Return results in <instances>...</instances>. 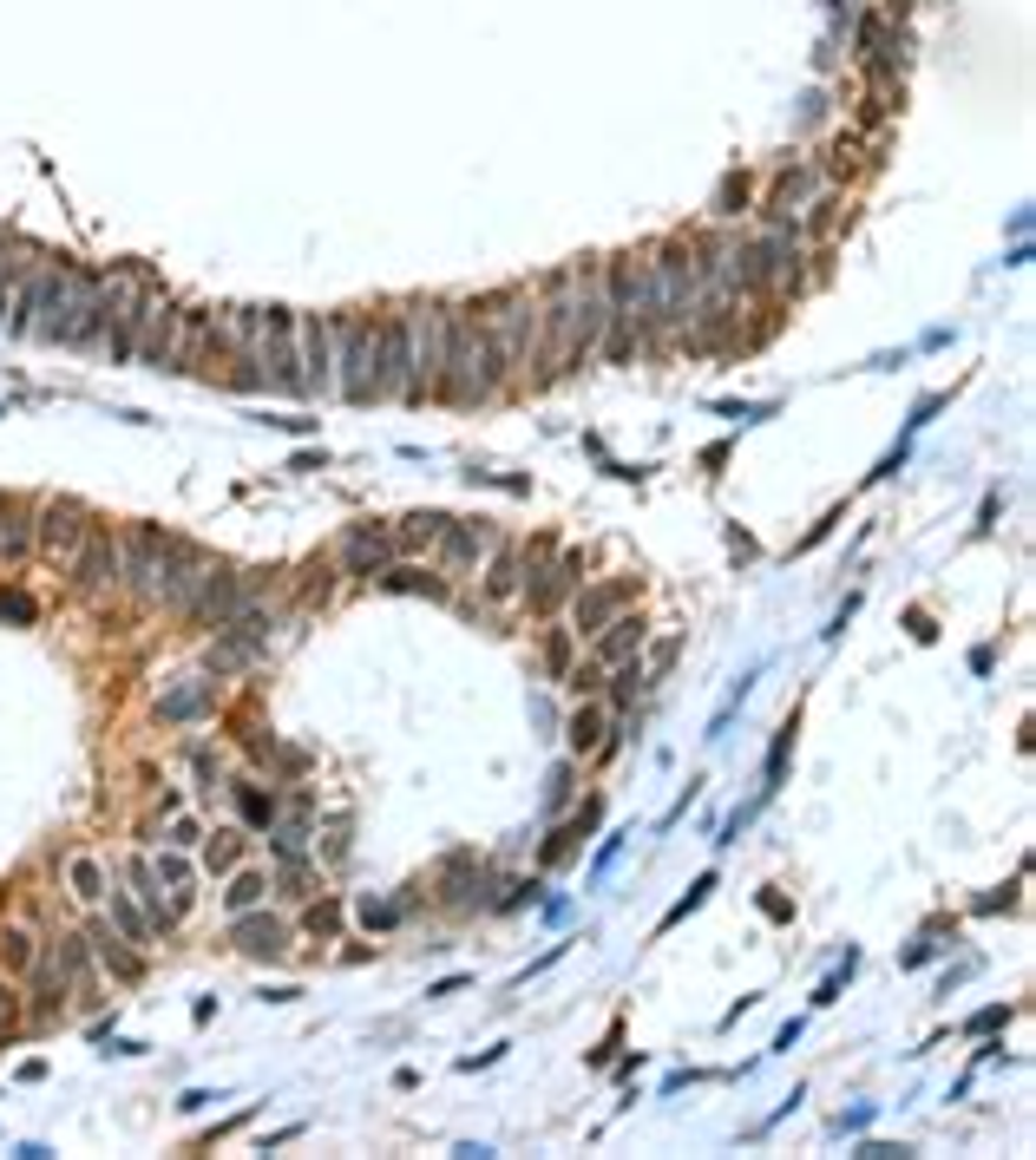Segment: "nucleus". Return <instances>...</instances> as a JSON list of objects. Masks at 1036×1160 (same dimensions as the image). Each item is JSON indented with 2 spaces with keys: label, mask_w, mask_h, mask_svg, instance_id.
Instances as JSON below:
<instances>
[{
  "label": "nucleus",
  "mask_w": 1036,
  "mask_h": 1160,
  "mask_svg": "<svg viewBox=\"0 0 1036 1160\" xmlns=\"http://www.w3.org/2000/svg\"><path fill=\"white\" fill-rule=\"evenodd\" d=\"M33 957H40V951H33V938L20 932V924H0V971H7V977H27Z\"/></svg>",
  "instance_id": "obj_25"
},
{
  "label": "nucleus",
  "mask_w": 1036,
  "mask_h": 1160,
  "mask_svg": "<svg viewBox=\"0 0 1036 1160\" xmlns=\"http://www.w3.org/2000/svg\"><path fill=\"white\" fill-rule=\"evenodd\" d=\"M407 328H413V380H420V400H427L440 380V361H446V308L440 302L407 308Z\"/></svg>",
  "instance_id": "obj_7"
},
{
  "label": "nucleus",
  "mask_w": 1036,
  "mask_h": 1160,
  "mask_svg": "<svg viewBox=\"0 0 1036 1160\" xmlns=\"http://www.w3.org/2000/svg\"><path fill=\"white\" fill-rule=\"evenodd\" d=\"M151 872H158V885H165V892H171V911L184 918V911H190V866H184L177 853H165V859H158V866H151Z\"/></svg>",
  "instance_id": "obj_27"
},
{
  "label": "nucleus",
  "mask_w": 1036,
  "mask_h": 1160,
  "mask_svg": "<svg viewBox=\"0 0 1036 1160\" xmlns=\"http://www.w3.org/2000/svg\"><path fill=\"white\" fill-rule=\"evenodd\" d=\"M262 899H270V878H262V872H237V878H230V892H223L230 911H250V905H262Z\"/></svg>",
  "instance_id": "obj_32"
},
{
  "label": "nucleus",
  "mask_w": 1036,
  "mask_h": 1160,
  "mask_svg": "<svg viewBox=\"0 0 1036 1160\" xmlns=\"http://www.w3.org/2000/svg\"><path fill=\"white\" fill-rule=\"evenodd\" d=\"M519 591H525V551L519 545H498L492 551V570L479 577V597L486 603H512Z\"/></svg>",
  "instance_id": "obj_19"
},
{
  "label": "nucleus",
  "mask_w": 1036,
  "mask_h": 1160,
  "mask_svg": "<svg viewBox=\"0 0 1036 1160\" xmlns=\"http://www.w3.org/2000/svg\"><path fill=\"white\" fill-rule=\"evenodd\" d=\"M630 597H636V577H610V584L571 591V636H597L617 610H630Z\"/></svg>",
  "instance_id": "obj_10"
},
{
  "label": "nucleus",
  "mask_w": 1036,
  "mask_h": 1160,
  "mask_svg": "<svg viewBox=\"0 0 1036 1160\" xmlns=\"http://www.w3.org/2000/svg\"><path fill=\"white\" fill-rule=\"evenodd\" d=\"M434 400H453V407L492 400L486 380H479V302L446 308V361H440V380H434Z\"/></svg>",
  "instance_id": "obj_2"
},
{
  "label": "nucleus",
  "mask_w": 1036,
  "mask_h": 1160,
  "mask_svg": "<svg viewBox=\"0 0 1036 1160\" xmlns=\"http://www.w3.org/2000/svg\"><path fill=\"white\" fill-rule=\"evenodd\" d=\"M237 859H243V833H237V826H217V833L204 839V866H210V872H230Z\"/></svg>",
  "instance_id": "obj_28"
},
{
  "label": "nucleus",
  "mask_w": 1036,
  "mask_h": 1160,
  "mask_svg": "<svg viewBox=\"0 0 1036 1160\" xmlns=\"http://www.w3.org/2000/svg\"><path fill=\"white\" fill-rule=\"evenodd\" d=\"M210 709H217V682H184V688H171L158 702V721H198Z\"/></svg>",
  "instance_id": "obj_22"
},
{
  "label": "nucleus",
  "mask_w": 1036,
  "mask_h": 1160,
  "mask_svg": "<svg viewBox=\"0 0 1036 1160\" xmlns=\"http://www.w3.org/2000/svg\"><path fill=\"white\" fill-rule=\"evenodd\" d=\"M295 347H302V387L309 394H335V322L295 315Z\"/></svg>",
  "instance_id": "obj_9"
},
{
  "label": "nucleus",
  "mask_w": 1036,
  "mask_h": 1160,
  "mask_svg": "<svg viewBox=\"0 0 1036 1160\" xmlns=\"http://www.w3.org/2000/svg\"><path fill=\"white\" fill-rule=\"evenodd\" d=\"M237 806H243V820H256V826L276 820V794H262V787H237Z\"/></svg>",
  "instance_id": "obj_34"
},
{
  "label": "nucleus",
  "mask_w": 1036,
  "mask_h": 1160,
  "mask_svg": "<svg viewBox=\"0 0 1036 1160\" xmlns=\"http://www.w3.org/2000/svg\"><path fill=\"white\" fill-rule=\"evenodd\" d=\"M820 190H827V171H820V165H808V158H800V165H781V171H775V184H767L761 223H794L800 210H808V204L820 198Z\"/></svg>",
  "instance_id": "obj_6"
},
{
  "label": "nucleus",
  "mask_w": 1036,
  "mask_h": 1160,
  "mask_svg": "<svg viewBox=\"0 0 1036 1160\" xmlns=\"http://www.w3.org/2000/svg\"><path fill=\"white\" fill-rule=\"evenodd\" d=\"M374 380H380V315H341L335 322V394L349 407H368Z\"/></svg>",
  "instance_id": "obj_3"
},
{
  "label": "nucleus",
  "mask_w": 1036,
  "mask_h": 1160,
  "mask_svg": "<svg viewBox=\"0 0 1036 1160\" xmlns=\"http://www.w3.org/2000/svg\"><path fill=\"white\" fill-rule=\"evenodd\" d=\"M735 204H748V177H728V184L715 190V217H721V223H728V217H742Z\"/></svg>",
  "instance_id": "obj_37"
},
{
  "label": "nucleus",
  "mask_w": 1036,
  "mask_h": 1160,
  "mask_svg": "<svg viewBox=\"0 0 1036 1160\" xmlns=\"http://www.w3.org/2000/svg\"><path fill=\"white\" fill-rule=\"evenodd\" d=\"M1004 1017H1010V1010H978V1017H971V1036H984V1029H997V1023H1004Z\"/></svg>",
  "instance_id": "obj_44"
},
{
  "label": "nucleus",
  "mask_w": 1036,
  "mask_h": 1160,
  "mask_svg": "<svg viewBox=\"0 0 1036 1160\" xmlns=\"http://www.w3.org/2000/svg\"><path fill=\"white\" fill-rule=\"evenodd\" d=\"M388 564H394V538L380 525H355L349 538H341V564H335L341 577H380Z\"/></svg>",
  "instance_id": "obj_12"
},
{
  "label": "nucleus",
  "mask_w": 1036,
  "mask_h": 1160,
  "mask_svg": "<svg viewBox=\"0 0 1036 1160\" xmlns=\"http://www.w3.org/2000/svg\"><path fill=\"white\" fill-rule=\"evenodd\" d=\"M578 584H584V558H578V551H564L551 570H531V577H525V597H531V610H539V616H551V610H558L571 591H578Z\"/></svg>",
  "instance_id": "obj_14"
},
{
  "label": "nucleus",
  "mask_w": 1036,
  "mask_h": 1160,
  "mask_svg": "<svg viewBox=\"0 0 1036 1160\" xmlns=\"http://www.w3.org/2000/svg\"><path fill=\"white\" fill-rule=\"evenodd\" d=\"M498 538H492V525L479 518V525H459V518H446V531L434 538V551H440V564L446 570H466V564H479V551H492Z\"/></svg>",
  "instance_id": "obj_16"
},
{
  "label": "nucleus",
  "mask_w": 1036,
  "mask_h": 1160,
  "mask_svg": "<svg viewBox=\"0 0 1036 1160\" xmlns=\"http://www.w3.org/2000/svg\"><path fill=\"white\" fill-rule=\"evenodd\" d=\"M112 918H119V932H125L132 944H151V918H145V905H138V899L112 892Z\"/></svg>",
  "instance_id": "obj_30"
},
{
  "label": "nucleus",
  "mask_w": 1036,
  "mask_h": 1160,
  "mask_svg": "<svg viewBox=\"0 0 1036 1160\" xmlns=\"http://www.w3.org/2000/svg\"><path fill=\"white\" fill-rule=\"evenodd\" d=\"M86 944H92V957H99V963H105V971L119 977V984H138V977H145V957L132 951V938H119V932H112V924H92V932H86Z\"/></svg>",
  "instance_id": "obj_18"
},
{
  "label": "nucleus",
  "mask_w": 1036,
  "mask_h": 1160,
  "mask_svg": "<svg viewBox=\"0 0 1036 1160\" xmlns=\"http://www.w3.org/2000/svg\"><path fill=\"white\" fill-rule=\"evenodd\" d=\"M440 531H446V512H407L388 538H394V551H427Z\"/></svg>",
  "instance_id": "obj_23"
},
{
  "label": "nucleus",
  "mask_w": 1036,
  "mask_h": 1160,
  "mask_svg": "<svg viewBox=\"0 0 1036 1160\" xmlns=\"http://www.w3.org/2000/svg\"><path fill=\"white\" fill-rule=\"evenodd\" d=\"M335 577H341L335 564H316V570H309V584H302V597H309V603H328V597H335Z\"/></svg>",
  "instance_id": "obj_39"
},
{
  "label": "nucleus",
  "mask_w": 1036,
  "mask_h": 1160,
  "mask_svg": "<svg viewBox=\"0 0 1036 1160\" xmlns=\"http://www.w3.org/2000/svg\"><path fill=\"white\" fill-rule=\"evenodd\" d=\"M250 597H256V591L243 584V577H230V570H217V564H210V577H204V591H198V603H190V610H198L204 624H217V630H223V624H237V610H243Z\"/></svg>",
  "instance_id": "obj_15"
},
{
  "label": "nucleus",
  "mask_w": 1036,
  "mask_h": 1160,
  "mask_svg": "<svg viewBox=\"0 0 1036 1160\" xmlns=\"http://www.w3.org/2000/svg\"><path fill=\"white\" fill-rule=\"evenodd\" d=\"M262 655V636H250V630H223V643H210V676H237V669H250Z\"/></svg>",
  "instance_id": "obj_21"
},
{
  "label": "nucleus",
  "mask_w": 1036,
  "mask_h": 1160,
  "mask_svg": "<svg viewBox=\"0 0 1036 1160\" xmlns=\"http://www.w3.org/2000/svg\"><path fill=\"white\" fill-rule=\"evenodd\" d=\"M27 551H33V518H27L20 506H7V512H0V558L20 564Z\"/></svg>",
  "instance_id": "obj_24"
},
{
  "label": "nucleus",
  "mask_w": 1036,
  "mask_h": 1160,
  "mask_svg": "<svg viewBox=\"0 0 1036 1160\" xmlns=\"http://www.w3.org/2000/svg\"><path fill=\"white\" fill-rule=\"evenodd\" d=\"M14 276H20V269H14V262H7V269H0V328H7V308H14Z\"/></svg>",
  "instance_id": "obj_43"
},
{
  "label": "nucleus",
  "mask_w": 1036,
  "mask_h": 1160,
  "mask_svg": "<svg viewBox=\"0 0 1036 1160\" xmlns=\"http://www.w3.org/2000/svg\"><path fill=\"white\" fill-rule=\"evenodd\" d=\"M66 570H72V584H80V591H119V584H125L119 538L92 525V531L80 538V551H72V564H66Z\"/></svg>",
  "instance_id": "obj_8"
},
{
  "label": "nucleus",
  "mask_w": 1036,
  "mask_h": 1160,
  "mask_svg": "<svg viewBox=\"0 0 1036 1160\" xmlns=\"http://www.w3.org/2000/svg\"><path fill=\"white\" fill-rule=\"evenodd\" d=\"M361 924H368V932H394V924H401V905H388V899H361Z\"/></svg>",
  "instance_id": "obj_36"
},
{
  "label": "nucleus",
  "mask_w": 1036,
  "mask_h": 1160,
  "mask_svg": "<svg viewBox=\"0 0 1036 1160\" xmlns=\"http://www.w3.org/2000/svg\"><path fill=\"white\" fill-rule=\"evenodd\" d=\"M14 1029H20V990H7V977H0V1050L14 1042Z\"/></svg>",
  "instance_id": "obj_35"
},
{
  "label": "nucleus",
  "mask_w": 1036,
  "mask_h": 1160,
  "mask_svg": "<svg viewBox=\"0 0 1036 1160\" xmlns=\"http://www.w3.org/2000/svg\"><path fill=\"white\" fill-rule=\"evenodd\" d=\"M597 341H604V256H584L539 295V361L531 368L571 374L584 355H597Z\"/></svg>",
  "instance_id": "obj_1"
},
{
  "label": "nucleus",
  "mask_w": 1036,
  "mask_h": 1160,
  "mask_svg": "<svg viewBox=\"0 0 1036 1160\" xmlns=\"http://www.w3.org/2000/svg\"><path fill=\"white\" fill-rule=\"evenodd\" d=\"M380 584H388V591H427V597H446V584H440V577L413 570V564H388V570H380Z\"/></svg>",
  "instance_id": "obj_31"
},
{
  "label": "nucleus",
  "mask_w": 1036,
  "mask_h": 1160,
  "mask_svg": "<svg viewBox=\"0 0 1036 1160\" xmlns=\"http://www.w3.org/2000/svg\"><path fill=\"white\" fill-rule=\"evenodd\" d=\"M302 924H309V932H316V938H335V924H341V911H335V905H316V911H309V918H302Z\"/></svg>",
  "instance_id": "obj_41"
},
{
  "label": "nucleus",
  "mask_w": 1036,
  "mask_h": 1160,
  "mask_svg": "<svg viewBox=\"0 0 1036 1160\" xmlns=\"http://www.w3.org/2000/svg\"><path fill=\"white\" fill-rule=\"evenodd\" d=\"M66 878H72V899H86V905L105 899V866H99V859H72Z\"/></svg>",
  "instance_id": "obj_29"
},
{
  "label": "nucleus",
  "mask_w": 1036,
  "mask_h": 1160,
  "mask_svg": "<svg viewBox=\"0 0 1036 1160\" xmlns=\"http://www.w3.org/2000/svg\"><path fill=\"white\" fill-rule=\"evenodd\" d=\"M0 616H7V624H33V616H40V603H33L27 591H0Z\"/></svg>",
  "instance_id": "obj_38"
},
{
  "label": "nucleus",
  "mask_w": 1036,
  "mask_h": 1160,
  "mask_svg": "<svg viewBox=\"0 0 1036 1160\" xmlns=\"http://www.w3.org/2000/svg\"><path fill=\"white\" fill-rule=\"evenodd\" d=\"M564 800H571V767H558V773H551V794H545V806H551V814H558V806H564Z\"/></svg>",
  "instance_id": "obj_42"
},
{
  "label": "nucleus",
  "mask_w": 1036,
  "mask_h": 1160,
  "mask_svg": "<svg viewBox=\"0 0 1036 1160\" xmlns=\"http://www.w3.org/2000/svg\"><path fill=\"white\" fill-rule=\"evenodd\" d=\"M564 734H571V754H578V761H584V754H597V748L610 741V709L597 702V695H584V702H578V715H571V728H564Z\"/></svg>",
  "instance_id": "obj_20"
},
{
  "label": "nucleus",
  "mask_w": 1036,
  "mask_h": 1160,
  "mask_svg": "<svg viewBox=\"0 0 1036 1160\" xmlns=\"http://www.w3.org/2000/svg\"><path fill=\"white\" fill-rule=\"evenodd\" d=\"M230 944L250 951V957H283L289 951V924L283 918H256V905H250V911H237V924H230Z\"/></svg>",
  "instance_id": "obj_17"
},
{
  "label": "nucleus",
  "mask_w": 1036,
  "mask_h": 1160,
  "mask_svg": "<svg viewBox=\"0 0 1036 1160\" xmlns=\"http://www.w3.org/2000/svg\"><path fill=\"white\" fill-rule=\"evenodd\" d=\"M479 315H486V328H492V341H498V355H506L512 380L531 374V361H539V295H531V289L486 295Z\"/></svg>",
  "instance_id": "obj_4"
},
{
  "label": "nucleus",
  "mask_w": 1036,
  "mask_h": 1160,
  "mask_svg": "<svg viewBox=\"0 0 1036 1160\" xmlns=\"http://www.w3.org/2000/svg\"><path fill=\"white\" fill-rule=\"evenodd\" d=\"M545 669H551V676H564V669H571V636H564V630H551V636H545Z\"/></svg>",
  "instance_id": "obj_40"
},
{
  "label": "nucleus",
  "mask_w": 1036,
  "mask_h": 1160,
  "mask_svg": "<svg viewBox=\"0 0 1036 1160\" xmlns=\"http://www.w3.org/2000/svg\"><path fill=\"white\" fill-rule=\"evenodd\" d=\"M92 531V518L72 506V498H53V506L33 518V545H40L53 564H72V551H80V538Z\"/></svg>",
  "instance_id": "obj_11"
},
{
  "label": "nucleus",
  "mask_w": 1036,
  "mask_h": 1160,
  "mask_svg": "<svg viewBox=\"0 0 1036 1160\" xmlns=\"http://www.w3.org/2000/svg\"><path fill=\"white\" fill-rule=\"evenodd\" d=\"M636 682H643V663L630 655V663H617V669H610V695H604V709H610V715H617V709H630Z\"/></svg>",
  "instance_id": "obj_33"
},
{
  "label": "nucleus",
  "mask_w": 1036,
  "mask_h": 1160,
  "mask_svg": "<svg viewBox=\"0 0 1036 1160\" xmlns=\"http://www.w3.org/2000/svg\"><path fill=\"white\" fill-rule=\"evenodd\" d=\"M591 826H597V800H591V806H584V814H578V820H571V826H564V833H558V839L545 846V853H539V859H545V866H564L571 853H578V839H584Z\"/></svg>",
  "instance_id": "obj_26"
},
{
  "label": "nucleus",
  "mask_w": 1036,
  "mask_h": 1160,
  "mask_svg": "<svg viewBox=\"0 0 1036 1160\" xmlns=\"http://www.w3.org/2000/svg\"><path fill=\"white\" fill-rule=\"evenodd\" d=\"M643 636H649V624L636 610H617L610 624L591 636V669H617V663H630V655L643 649Z\"/></svg>",
  "instance_id": "obj_13"
},
{
  "label": "nucleus",
  "mask_w": 1036,
  "mask_h": 1160,
  "mask_svg": "<svg viewBox=\"0 0 1036 1160\" xmlns=\"http://www.w3.org/2000/svg\"><path fill=\"white\" fill-rule=\"evenodd\" d=\"M256 368H262V380H270L276 394H289V400L309 394V387H302V347H295V315H289V308H262Z\"/></svg>",
  "instance_id": "obj_5"
}]
</instances>
